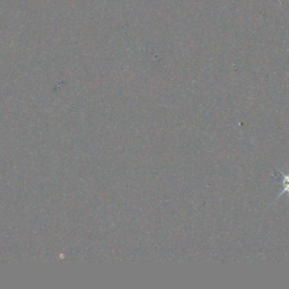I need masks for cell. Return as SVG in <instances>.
Masks as SVG:
<instances>
[{
    "instance_id": "6da1fadb",
    "label": "cell",
    "mask_w": 289,
    "mask_h": 289,
    "mask_svg": "<svg viewBox=\"0 0 289 289\" xmlns=\"http://www.w3.org/2000/svg\"><path fill=\"white\" fill-rule=\"evenodd\" d=\"M283 187L284 190L280 192V194H284L285 192H289V174L283 175Z\"/></svg>"
}]
</instances>
